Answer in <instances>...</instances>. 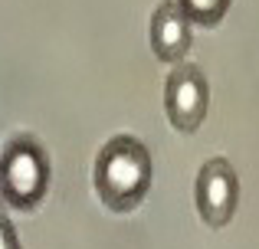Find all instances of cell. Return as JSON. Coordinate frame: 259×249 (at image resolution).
Here are the masks:
<instances>
[{
  "instance_id": "cell-1",
  "label": "cell",
  "mask_w": 259,
  "mask_h": 249,
  "mask_svg": "<svg viewBox=\"0 0 259 249\" xmlns=\"http://www.w3.org/2000/svg\"><path fill=\"white\" fill-rule=\"evenodd\" d=\"M151 187V154L132 134L105 141V147L95 158V190L102 204L125 213L145 200Z\"/></svg>"
},
{
  "instance_id": "cell-2",
  "label": "cell",
  "mask_w": 259,
  "mask_h": 249,
  "mask_svg": "<svg viewBox=\"0 0 259 249\" xmlns=\"http://www.w3.org/2000/svg\"><path fill=\"white\" fill-rule=\"evenodd\" d=\"M50 190V158L33 138H13L0 154V200L17 210H33Z\"/></svg>"
},
{
  "instance_id": "cell-3",
  "label": "cell",
  "mask_w": 259,
  "mask_h": 249,
  "mask_svg": "<svg viewBox=\"0 0 259 249\" xmlns=\"http://www.w3.org/2000/svg\"><path fill=\"white\" fill-rule=\"evenodd\" d=\"M207 105H210V85H207V76L200 72V66L177 63L171 69V76H167V82H164L167 122L177 131L190 134L207 118Z\"/></svg>"
},
{
  "instance_id": "cell-4",
  "label": "cell",
  "mask_w": 259,
  "mask_h": 249,
  "mask_svg": "<svg viewBox=\"0 0 259 249\" xmlns=\"http://www.w3.org/2000/svg\"><path fill=\"white\" fill-rule=\"evenodd\" d=\"M194 197H197V213L207 226L220 230L233 220L236 200H240V180H236V171L230 167V161L213 158L200 167Z\"/></svg>"
},
{
  "instance_id": "cell-5",
  "label": "cell",
  "mask_w": 259,
  "mask_h": 249,
  "mask_svg": "<svg viewBox=\"0 0 259 249\" xmlns=\"http://www.w3.org/2000/svg\"><path fill=\"white\" fill-rule=\"evenodd\" d=\"M148 36H151L154 56L177 66V63H184V56H187V49H190V20L181 13V7H177L174 0H167V4H161L158 10L151 13V30H148Z\"/></svg>"
},
{
  "instance_id": "cell-6",
  "label": "cell",
  "mask_w": 259,
  "mask_h": 249,
  "mask_svg": "<svg viewBox=\"0 0 259 249\" xmlns=\"http://www.w3.org/2000/svg\"><path fill=\"white\" fill-rule=\"evenodd\" d=\"M181 13L190 20V26H217L227 17L233 0H174Z\"/></svg>"
},
{
  "instance_id": "cell-7",
  "label": "cell",
  "mask_w": 259,
  "mask_h": 249,
  "mask_svg": "<svg viewBox=\"0 0 259 249\" xmlns=\"http://www.w3.org/2000/svg\"><path fill=\"white\" fill-rule=\"evenodd\" d=\"M0 249H20V239H17V233H13L10 220L4 213H0Z\"/></svg>"
}]
</instances>
